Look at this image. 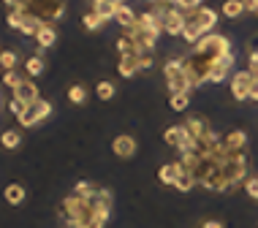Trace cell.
I'll return each mask as SVG.
<instances>
[{
    "label": "cell",
    "instance_id": "11",
    "mask_svg": "<svg viewBox=\"0 0 258 228\" xmlns=\"http://www.w3.org/2000/svg\"><path fill=\"white\" fill-rule=\"evenodd\" d=\"M231 68H234V52L226 54V57H220L218 63H212V68H209V73H207V82H215V85H220L223 79H228Z\"/></svg>",
    "mask_w": 258,
    "mask_h": 228
},
{
    "label": "cell",
    "instance_id": "16",
    "mask_svg": "<svg viewBox=\"0 0 258 228\" xmlns=\"http://www.w3.org/2000/svg\"><path fill=\"white\" fill-rule=\"evenodd\" d=\"M122 6V0H93V11L103 19H114V11Z\"/></svg>",
    "mask_w": 258,
    "mask_h": 228
},
{
    "label": "cell",
    "instance_id": "30",
    "mask_svg": "<svg viewBox=\"0 0 258 228\" xmlns=\"http://www.w3.org/2000/svg\"><path fill=\"white\" fill-rule=\"evenodd\" d=\"M25 71L30 76H41V73H44V60H41L38 54H36V57H30V60H27V65H25Z\"/></svg>",
    "mask_w": 258,
    "mask_h": 228
},
{
    "label": "cell",
    "instance_id": "29",
    "mask_svg": "<svg viewBox=\"0 0 258 228\" xmlns=\"http://www.w3.org/2000/svg\"><path fill=\"white\" fill-rule=\"evenodd\" d=\"M95 93H98L101 101H109V98H114V85H111L109 79H103V82L95 85Z\"/></svg>",
    "mask_w": 258,
    "mask_h": 228
},
{
    "label": "cell",
    "instance_id": "31",
    "mask_svg": "<svg viewBox=\"0 0 258 228\" xmlns=\"http://www.w3.org/2000/svg\"><path fill=\"white\" fill-rule=\"evenodd\" d=\"M14 65H17V52H11V49L0 52V68H6V71H14Z\"/></svg>",
    "mask_w": 258,
    "mask_h": 228
},
{
    "label": "cell",
    "instance_id": "21",
    "mask_svg": "<svg viewBox=\"0 0 258 228\" xmlns=\"http://www.w3.org/2000/svg\"><path fill=\"white\" fill-rule=\"evenodd\" d=\"M114 19H117V22H120L122 27H128V30H131V27H134L136 22H139V17H136V14H134V9H131V6H120V9H117L114 11Z\"/></svg>",
    "mask_w": 258,
    "mask_h": 228
},
{
    "label": "cell",
    "instance_id": "22",
    "mask_svg": "<svg viewBox=\"0 0 258 228\" xmlns=\"http://www.w3.org/2000/svg\"><path fill=\"white\" fill-rule=\"evenodd\" d=\"M3 196H6V201H9V204L17 206V204H22V201H25V196H27V193H25V188H22L19 182H11V185H6Z\"/></svg>",
    "mask_w": 258,
    "mask_h": 228
},
{
    "label": "cell",
    "instance_id": "28",
    "mask_svg": "<svg viewBox=\"0 0 258 228\" xmlns=\"http://www.w3.org/2000/svg\"><path fill=\"white\" fill-rule=\"evenodd\" d=\"M68 101L76 103V106H82V103L87 101V90L82 87V85H74L71 90H68Z\"/></svg>",
    "mask_w": 258,
    "mask_h": 228
},
{
    "label": "cell",
    "instance_id": "33",
    "mask_svg": "<svg viewBox=\"0 0 258 228\" xmlns=\"http://www.w3.org/2000/svg\"><path fill=\"white\" fill-rule=\"evenodd\" d=\"M117 49H120V54H122V57H128V54H139L136 44H134L131 38H120V41H117Z\"/></svg>",
    "mask_w": 258,
    "mask_h": 228
},
{
    "label": "cell",
    "instance_id": "32",
    "mask_svg": "<svg viewBox=\"0 0 258 228\" xmlns=\"http://www.w3.org/2000/svg\"><path fill=\"white\" fill-rule=\"evenodd\" d=\"M171 3L177 6L179 11L190 14V11H196V9H201V3H204V0H171Z\"/></svg>",
    "mask_w": 258,
    "mask_h": 228
},
{
    "label": "cell",
    "instance_id": "39",
    "mask_svg": "<svg viewBox=\"0 0 258 228\" xmlns=\"http://www.w3.org/2000/svg\"><path fill=\"white\" fill-rule=\"evenodd\" d=\"M106 220H109V215H93L87 220L85 228H103V225H106Z\"/></svg>",
    "mask_w": 258,
    "mask_h": 228
},
{
    "label": "cell",
    "instance_id": "38",
    "mask_svg": "<svg viewBox=\"0 0 258 228\" xmlns=\"http://www.w3.org/2000/svg\"><path fill=\"white\" fill-rule=\"evenodd\" d=\"M245 190H247V196L253 198V201H258V177H250L247 182H245Z\"/></svg>",
    "mask_w": 258,
    "mask_h": 228
},
{
    "label": "cell",
    "instance_id": "2",
    "mask_svg": "<svg viewBox=\"0 0 258 228\" xmlns=\"http://www.w3.org/2000/svg\"><path fill=\"white\" fill-rule=\"evenodd\" d=\"M215 22H218V14L212 9H207V6H201V9L190 11L185 19V30H182V41H187L190 46H196L204 36L215 30Z\"/></svg>",
    "mask_w": 258,
    "mask_h": 228
},
{
    "label": "cell",
    "instance_id": "45",
    "mask_svg": "<svg viewBox=\"0 0 258 228\" xmlns=\"http://www.w3.org/2000/svg\"><path fill=\"white\" fill-rule=\"evenodd\" d=\"M27 3H30V0H22V6H19V9H25V6H27Z\"/></svg>",
    "mask_w": 258,
    "mask_h": 228
},
{
    "label": "cell",
    "instance_id": "44",
    "mask_svg": "<svg viewBox=\"0 0 258 228\" xmlns=\"http://www.w3.org/2000/svg\"><path fill=\"white\" fill-rule=\"evenodd\" d=\"M150 9H155V6H163V3H171V0H147Z\"/></svg>",
    "mask_w": 258,
    "mask_h": 228
},
{
    "label": "cell",
    "instance_id": "18",
    "mask_svg": "<svg viewBox=\"0 0 258 228\" xmlns=\"http://www.w3.org/2000/svg\"><path fill=\"white\" fill-rule=\"evenodd\" d=\"M54 41H57V30H54V25H41V30L36 33L38 49H49Z\"/></svg>",
    "mask_w": 258,
    "mask_h": 228
},
{
    "label": "cell",
    "instance_id": "23",
    "mask_svg": "<svg viewBox=\"0 0 258 228\" xmlns=\"http://www.w3.org/2000/svg\"><path fill=\"white\" fill-rule=\"evenodd\" d=\"M179 166H182V163H179ZM196 177H193L190 174V171H185V169H179V174H177V182H174V188H177L179 193H187V190H193V188H196Z\"/></svg>",
    "mask_w": 258,
    "mask_h": 228
},
{
    "label": "cell",
    "instance_id": "37",
    "mask_svg": "<svg viewBox=\"0 0 258 228\" xmlns=\"http://www.w3.org/2000/svg\"><path fill=\"white\" fill-rule=\"evenodd\" d=\"M74 193H79V196H93V193H95V185H90V182H85V179H79V182H76V188H74Z\"/></svg>",
    "mask_w": 258,
    "mask_h": 228
},
{
    "label": "cell",
    "instance_id": "8",
    "mask_svg": "<svg viewBox=\"0 0 258 228\" xmlns=\"http://www.w3.org/2000/svg\"><path fill=\"white\" fill-rule=\"evenodd\" d=\"M49 114H52V103L41 98V101L30 103V106L25 109V114L19 117V128H33V125H38V122H44Z\"/></svg>",
    "mask_w": 258,
    "mask_h": 228
},
{
    "label": "cell",
    "instance_id": "26",
    "mask_svg": "<svg viewBox=\"0 0 258 228\" xmlns=\"http://www.w3.org/2000/svg\"><path fill=\"white\" fill-rule=\"evenodd\" d=\"M19 141H22V136H19L17 128L6 130V133L0 136V144H3V149H19Z\"/></svg>",
    "mask_w": 258,
    "mask_h": 228
},
{
    "label": "cell",
    "instance_id": "10",
    "mask_svg": "<svg viewBox=\"0 0 258 228\" xmlns=\"http://www.w3.org/2000/svg\"><path fill=\"white\" fill-rule=\"evenodd\" d=\"M185 128H187V133L193 136V141H199V139H204V136L212 133V125H209V120L207 117H201V114H190L185 120Z\"/></svg>",
    "mask_w": 258,
    "mask_h": 228
},
{
    "label": "cell",
    "instance_id": "7",
    "mask_svg": "<svg viewBox=\"0 0 258 228\" xmlns=\"http://www.w3.org/2000/svg\"><path fill=\"white\" fill-rule=\"evenodd\" d=\"M163 141L169 144L171 149H179L185 155V152H193L196 149V141H193V136L187 133V128H185V122L182 125H169L163 130Z\"/></svg>",
    "mask_w": 258,
    "mask_h": 228
},
{
    "label": "cell",
    "instance_id": "19",
    "mask_svg": "<svg viewBox=\"0 0 258 228\" xmlns=\"http://www.w3.org/2000/svg\"><path fill=\"white\" fill-rule=\"evenodd\" d=\"M19 11H22V9H19ZM41 25H44L41 19H36L33 14L22 11V25H19V33H22V36H33V38H36V33L41 30Z\"/></svg>",
    "mask_w": 258,
    "mask_h": 228
},
{
    "label": "cell",
    "instance_id": "13",
    "mask_svg": "<svg viewBox=\"0 0 258 228\" xmlns=\"http://www.w3.org/2000/svg\"><path fill=\"white\" fill-rule=\"evenodd\" d=\"M111 149H114L117 158H134L136 155V139H134V136H128V133H122V136H117V139H114Z\"/></svg>",
    "mask_w": 258,
    "mask_h": 228
},
{
    "label": "cell",
    "instance_id": "43",
    "mask_svg": "<svg viewBox=\"0 0 258 228\" xmlns=\"http://www.w3.org/2000/svg\"><path fill=\"white\" fill-rule=\"evenodd\" d=\"M6 6H9V9H19V6H22V0H3Z\"/></svg>",
    "mask_w": 258,
    "mask_h": 228
},
{
    "label": "cell",
    "instance_id": "5",
    "mask_svg": "<svg viewBox=\"0 0 258 228\" xmlns=\"http://www.w3.org/2000/svg\"><path fill=\"white\" fill-rule=\"evenodd\" d=\"M22 11L33 14V17L41 19L44 25H52L66 14V0H30Z\"/></svg>",
    "mask_w": 258,
    "mask_h": 228
},
{
    "label": "cell",
    "instance_id": "27",
    "mask_svg": "<svg viewBox=\"0 0 258 228\" xmlns=\"http://www.w3.org/2000/svg\"><path fill=\"white\" fill-rule=\"evenodd\" d=\"M169 106L174 112H185L190 106V93H177V95H169Z\"/></svg>",
    "mask_w": 258,
    "mask_h": 228
},
{
    "label": "cell",
    "instance_id": "1",
    "mask_svg": "<svg viewBox=\"0 0 258 228\" xmlns=\"http://www.w3.org/2000/svg\"><path fill=\"white\" fill-rule=\"evenodd\" d=\"M160 33H163V19L150 9L147 14H142L139 22L128 30V38L136 44L139 52H152V46H155V41L160 38Z\"/></svg>",
    "mask_w": 258,
    "mask_h": 228
},
{
    "label": "cell",
    "instance_id": "40",
    "mask_svg": "<svg viewBox=\"0 0 258 228\" xmlns=\"http://www.w3.org/2000/svg\"><path fill=\"white\" fill-rule=\"evenodd\" d=\"M139 68H142V71H150L152 68V54L150 52H139Z\"/></svg>",
    "mask_w": 258,
    "mask_h": 228
},
{
    "label": "cell",
    "instance_id": "12",
    "mask_svg": "<svg viewBox=\"0 0 258 228\" xmlns=\"http://www.w3.org/2000/svg\"><path fill=\"white\" fill-rule=\"evenodd\" d=\"M201 185H204L207 190H212V193H226V190H231V185L226 182V177H223V171H220V163L215 166L209 174L201 179Z\"/></svg>",
    "mask_w": 258,
    "mask_h": 228
},
{
    "label": "cell",
    "instance_id": "36",
    "mask_svg": "<svg viewBox=\"0 0 258 228\" xmlns=\"http://www.w3.org/2000/svg\"><path fill=\"white\" fill-rule=\"evenodd\" d=\"M25 109H27V103H22L19 98H11V101H9V112H11L14 117H17V120L25 114Z\"/></svg>",
    "mask_w": 258,
    "mask_h": 228
},
{
    "label": "cell",
    "instance_id": "17",
    "mask_svg": "<svg viewBox=\"0 0 258 228\" xmlns=\"http://www.w3.org/2000/svg\"><path fill=\"white\" fill-rule=\"evenodd\" d=\"M117 71H120L122 79H131V76H136L142 68H139V54H128V57H120V65H117Z\"/></svg>",
    "mask_w": 258,
    "mask_h": 228
},
{
    "label": "cell",
    "instance_id": "3",
    "mask_svg": "<svg viewBox=\"0 0 258 228\" xmlns=\"http://www.w3.org/2000/svg\"><path fill=\"white\" fill-rule=\"evenodd\" d=\"M60 215L66 217V223L71 228H85L87 220L95 215L93 206H90V196H79V193H71V196L62 198L60 204Z\"/></svg>",
    "mask_w": 258,
    "mask_h": 228
},
{
    "label": "cell",
    "instance_id": "15",
    "mask_svg": "<svg viewBox=\"0 0 258 228\" xmlns=\"http://www.w3.org/2000/svg\"><path fill=\"white\" fill-rule=\"evenodd\" d=\"M223 144H226L228 149H234V152H245V144H247V133L245 130H228L226 133V139H223Z\"/></svg>",
    "mask_w": 258,
    "mask_h": 228
},
{
    "label": "cell",
    "instance_id": "35",
    "mask_svg": "<svg viewBox=\"0 0 258 228\" xmlns=\"http://www.w3.org/2000/svg\"><path fill=\"white\" fill-rule=\"evenodd\" d=\"M6 22H9L11 30H19V25H22V11H19V9H11L9 17H6Z\"/></svg>",
    "mask_w": 258,
    "mask_h": 228
},
{
    "label": "cell",
    "instance_id": "9",
    "mask_svg": "<svg viewBox=\"0 0 258 228\" xmlns=\"http://www.w3.org/2000/svg\"><path fill=\"white\" fill-rule=\"evenodd\" d=\"M253 87H255V76L250 71L231 73V95H234V101H247L250 95H253Z\"/></svg>",
    "mask_w": 258,
    "mask_h": 228
},
{
    "label": "cell",
    "instance_id": "41",
    "mask_svg": "<svg viewBox=\"0 0 258 228\" xmlns=\"http://www.w3.org/2000/svg\"><path fill=\"white\" fill-rule=\"evenodd\" d=\"M245 3V14H255L258 17V0H242Z\"/></svg>",
    "mask_w": 258,
    "mask_h": 228
},
{
    "label": "cell",
    "instance_id": "14",
    "mask_svg": "<svg viewBox=\"0 0 258 228\" xmlns=\"http://www.w3.org/2000/svg\"><path fill=\"white\" fill-rule=\"evenodd\" d=\"M11 93H14V98H19L22 103H27V106H30V103H36V101H41L38 85H33V82H27V79H25L17 90H11Z\"/></svg>",
    "mask_w": 258,
    "mask_h": 228
},
{
    "label": "cell",
    "instance_id": "25",
    "mask_svg": "<svg viewBox=\"0 0 258 228\" xmlns=\"http://www.w3.org/2000/svg\"><path fill=\"white\" fill-rule=\"evenodd\" d=\"M245 14V3L242 0H226L223 3V17L226 19H239Z\"/></svg>",
    "mask_w": 258,
    "mask_h": 228
},
{
    "label": "cell",
    "instance_id": "24",
    "mask_svg": "<svg viewBox=\"0 0 258 228\" xmlns=\"http://www.w3.org/2000/svg\"><path fill=\"white\" fill-rule=\"evenodd\" d=\"M82 25H85V30H93L95 33V30H101V27L106 25V19L90 9V11H85V17H82Z\"/></svg>",
    "mask_w": 258,
    "mask_h": 228
},
{
    "label": "cell",
    "instance_id": "6",
    "mask_svg": "<svg viewBox=\"0 0 258 228\" xmlns=\"http://www.w3.org/2000/svg\"><path fill=\"white\" fill-rule=\"evenodd\" d=\"M163 76H166V85H169V95L177 93H190V79H187L185 71V60H169L163 65Z\"/></svg>",
    "mask_w": 258,
    "mask_h": 228
},
{
    "label": "cell",
    "instance_id": "34",
    "mask_svg": "<svg viewBox=\"0 0 258 228\" xmlns=\"http://www.w3.org/2000/svg\"><path fill=\"white\" fill-rule=\"evenodd\" d=\"M22 82H25V79H22V76H19L17 71H6V73H3V85L11 87V90H17L19 85H22Z\"/></svg>",
    "mask_w": 258,
    "mask_h": 228
},
{
    "label": "cell",
    "instance_id": "4",
    "mask_svg": "<svg viewBox=\"0 0 258 228\" xmlns=\"http://www.w3.org/2000/svg\"><path fill=\"white\" fill-rule=\"evenodd\" d=\"M220 171H223V177H226V182L231 185V188L247 182V155L245 152L226 149V155H223V161H220Z\"/></svg>",
    "mask_w": 258,
    "mask_h": 228
},
{
    "label": "cell",
    "instance_id": "42",
    "mask_svg": "<svg viewBox=\"0 0 258 228\" xmlns=\"http://www.w3.org/2000/svg\"><path fill=\"white\" fill-rule=\"evenodd\" d=\"M201 228H223V223H220V220H204Z\"/></svg>",
    "mask_w": 258,
    "mask_h": 228
},
{
    "label": "cell",
    "instance_id": "20",
    "mask_svg": "<svg viewBox=\"0 0 258 228\" xmlns=\"http://www.w3.org/2000/svg\"><path fill=\"white\" fill-rule=\"evenodd\" d=\"M179 169H182V166H179V161H177V163H163V166H160V171H158V179H160L163 185H174V182H177Z\"/></svg>",
    "mask_w": 258,
    "mask_h": 228
}]
</instances>
